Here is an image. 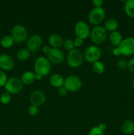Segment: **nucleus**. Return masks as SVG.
<instances>
[{
	"label": "nucleus",
	"mask_w": 134,
	"mask_h": 135,
	"mask_svg": "<svg viewBox=\"0 0 134 135\" xmlns=\"http://www.w3.org/2000/svg\"><path fill=\"white\" fill-rule=\"evenodd\" d=\"M34 68L35 74H39L43 77L49 74L51 69V65L47 58L40 56L37 58L34 62Z\"/></svg>",
	"instance_id": "obj_1"
},
{
	"label": "nucleus",
	"mask_w": 134,
	"mask_h": 135,
	"mask_svg": "<svg viewBox=\"0 0 134 135\" xmlns=\"http://www.w3.org/2000/svg\"><path fill=\"white\" fill-rule=\"evenodd\" d=\"M84 54L78 49H74L68 51L67 55V63L72 68H78L82 65L84 62Z\"/></svg>",
	"instance_id": "obj_2"
},
{
	"label": "nucleus",
	"mask_w": 134,
	"mask_h": 135,
	"mask_svg": "<svg viewBox=\"0 0 134 135\" xmlns=\"http://www.w3.org/2000/svg\"><path fill=\"white\" fill-rule=\"evenodd\" d=\"M107 31L102 26H96L90 32V38L95 44H101L106 38Z\"/></svg>",
	"instance_id": "obj_3"
},
{
	"label": "nucleus",
	"mask_w": 134,
	"mask_h": 135,
	"mask_svg": "<svg viewBox=\"0 0 134 135\" xmlns=\"http://www.w3.org/2000/svg\"><path fill=\"white\" fill-rule=\"evenodd\" d=\"M4 87L7 92L10 94H17L22 91L23 88V83L20 79L14 76L8 79Z\"/></svg>",
	"instance_id": "obj_4"
},
{
	"label": "nucleus",
	"mask_w": 134,
	"mask_h": 135,
	"mask_svg": "<svg viewBox=\"0 0 134 135\" xmlns=\"http://www.w3.org/2000/svg\"><path fill=\"white\" fill-rule=\"evenodd\" d=\"M64 86L68 92H76L80 90L82 86V81L81 79L76 75H70L64 79Z\"/></svg>",
	"instance_id": "obj_5"
},
{
	"label": "nucleus",
	"mask_w": 134,
	"mask_h": 135,
	"mask_svg": "<svg viewBox=\"0 0 134 135\" xmlns=\"http://www.w3.org/2000/svg\"><path fill=\"white\" fill-rule=\"evenodd\" d=\"M101 56V50L97 46L92 45L89 46L85 50L84 53V57L89 63L93 64L99 61Z\"/></svg>",
	"instance_id": "obj_6"
},
{
	"label": "nucleus",
	"mask_w": 134,
	"mask_h": 135,
	"mask_svg": "<svg viewBox=\"0 0 134 135\" xmlns=\"http://www.w3.org/2000/svg\"><path fill=\"white\" fill-rule=\"evenodd\" d=\"M11 36L14 42L22 44L27 40L28 32L26 28L21 25H17L13 26L11 32Z\"/></svg>",
	"instance_id": "obj_7"
},
{
	"label": "nucleus",
	"mask_w": 134,
	"mask_h": 135,
	"mask_svg": "<svg viewBox=\"0 0 134 135\" xmlns=\"http://www.w3.org/2000/svg\"><path fill=\"white\" fill-rule=\"evenodd\" d=\"M105 15H106V13L103 8L95 7L89 12L88 15V20L91 24L97 26L104 21Z\"/></svg>",
	"instance_id": "obj_8"
},
{
	"label": "nucleus",
	"mask_w": 134,
	"mask_h": 135,
	"mask_svg": "<svg viewBox=\"0 0 134 135\" xmlns=\"http://www.w3.org/2000/svg\"><path fill=\"white\" fill-rule=\"evenodd\" d=\"M118 47L124 56H130L134 54V38L128 37L122 40Z\"/></svg>",
	"instance_id": "obj_9"
},
{
	"label": "nucleus",
	"mask_w": 134,
	"mask_h": 135,
	"mask_svg": "<svg viewBox=\"0 0 134 135\" xmlns=\"http://www.w3.org/2000/svg\"><path fill=\"white\" fill-rule=\"evenodd\" d=\"M90 32L89 25L84 21H80L75 25L74 32L78 38L83 40L86 39L90 35Z\"/></svg>",
	"instance_id": "obj_10"
},
{
	"label": "nucleus",
	"mask_w": 134,
	"mask_h": 135,
	"mask_svg": "<svg viewBox=\"0 0 134 135\" xmlns=\"http://www.w3.org/2000/svg\"><path fill=\"white\" fill-rule=\"evenodd\" d=\"M43 40L39 34H34L31 36L26 41V47L31 53H35L42 47Z\"/></svg>",
	"instance_id": "obj_11"
},
{
	"label": "nucleus",
	"mask_w": 134,
	"mask_h": 135,
	"mask_svg": "<svg viewBox=\"0 0 134 135\" xmlns=\"http://www.w3.org/2000/svg\"><path fill=\"white\" fill-rule=\"evenodd\" d=\"M47 57L50 63L55 65L60 64L64 60V54L59 48H51V51Z\"/></svg>",
	"instance_id": "obj_12"
},
{
	"label": "nucleus",
	"mask_w": 134,
	"mask_h": 135,
	"mask_svg": "<svg viewBox=\"0 0 134 135\" xmlns=\"http://www.w3.org/2000/svg\"><path fill=\"white\" fill-rule=\"evenodd\" d=\"M45 102V96L44 93L40 90H34L30 96V102L32 105L39 107Z\"/></svg>",
	"instance_id": "obj_13"
},
{
	"label": "nucleus",
	"mask_w": 134,
	"mask_h": 135,
	"mask_svg": "<svg viewBox=\"0 0 134 135\" xmlns=\"http://www.w3.org/2000/svg\"><path fill=\"white\" fill-rule=\"evenodd\" d=\"M14 60L11 56L7 54L0 55V68L5 71H11L14 68Z\"/></svg>",
	"instance_id": "obj_14"
},
{
	"label": "nucleus",
	"mask_w": 134,
	"mask_h": 135,
	"mask_svg": "<svg viewBox=\"0 0 134 135\" xmlns=\"http://www.w3.org/2000/svg\"><path fill=\"white\" fill-rule=\"evenodd\" d=\"M48 42L52 48H59L64 44V40L61 36L57 34H53L49 36Z\"/></svg>",
	"instance_id": "obj_15"
},
{
	"label": "nucleus",
	"mask_w": 134,
	"mask_h": 135,
	"mask_svg": "<svg viewBox=\"0 0 134 135\" xmlns=\"http://www.w3.org/2000/svg\"><path fill=\"white\" fill-rule=\"evenodd\" d=\"M64 79L60 74L55 73L51 75L49 79V83L54 88H59L64 86Z\"/></svg>",
	"instance_id": "obj_16"
},
{
	"label": "nucleus",
	"mask_w": 134,
	"mask_h": 135,
	"mask_svg": "<svg viewBox=\"0 0 134 135\" xmlns=\"http://www.w3.org/2000/svg\"><path fill=\"white\" fill-rule=\"evenodd\" d=\"M121 130L126 135L132 134L134 133V121L131 119L124 121L121 126Z\"/></svg>",
	"instance_id": "obj_17"
},
{
	"label": "nucleus",
	"mask_w": 134,
	"mask_h": 135,
	"mask_svg": "<svg viewBox=\"0 0 134 135\" xmlns=\"http://www.w3.org/2000/svg\"><path fill=\"white\" fill-rule=\"evenodd\" d=\"M21 80H22L23 84L29 85L34 83L35 80V73L31 71H28L24 73L21 76Z\"/></svg>",
	"instance_id": "obj_18"
},
{
	"label": "nucleus",
	"mask_w": 134,
	"mask_h": 135,
	"mask_svg": "<svg viewBox=\"0 0 134 135\" xmlns=\"http://www.w3.org/2000/svg\"><path fill=\"white\" fill-rule=\"evenodd\" d=\"M109 40H110L111 44L118 47L121 42H122L123 39H122V36L121 33L116 30V31L110 32V35H109Z\"/></svg>",
	"instance_id": "obj_19"
},
{
	"label": "nucleus",
	"mask_w": 134,
	"mask_h": 135,
	"mask_svg": "<svg viewBox=\"0 0 134 135\" xmlns=\"http://www.w3.org/2000/svg\"><path fill=\"white\" fill-rule=\"evenodd\" d=\"M104 27L106 29V31L112 32L116 31L117 30L118 27V22L115 18H109L105 22Z\"/></svg>",
	"instance_id": "obj_20"
},
{
	"label": "nucleus",
	"mask_w": 134,
	"mask_h": 135,
	"mask_svg": "<svg viewBox=\"0 0 134 135\" xmlns=\"http://www.w3.org/2000/svg\"><path fill=\"white\" fill-rule=\"evenodd\" d=\"M124 11L126 15L134 18V0H127L124 4Z\"/></svg>",
	"instance_id": "obj_21"
},
{
	"label": "nucleus",
	"mask_w": 134,
	"mask_h": 135,
	"mask_svg": "<svg viewBox=\"0 0 134 135\" xmlns=\"http://www.w3.org/2000/svg\"><path fill=\"white\" fill-rule=\"evenodd\" d=\"M30 55H31V52L27 48H21L18 50L17 52V59L21 61L28 59Z\"/></svg>",
	"instance_id": "obj_22"
},
{
	"label": "nucleus",
	"mask_w": 134,
	"mask_h": 135,
	"mask_svg": "<svg viewBox=\"0 0 134 135\" xmlns=\"http://www.w3.org/2000/svg\"><path fill=\"white\" fill-rule=\"evenodd\" d=\"M14 43V41L11 36H5L1 40V46L4 48H9L12 47Z\"/></svg>",
	"instance_id": "obj_23"
},
{
	"label": "nucleus",
	"mask_w": 134,
	"mask_h": 135,
	"mask_svg": "<svg viewBox=\"0 0 134 135\" xmlns=\"http://www.w3.org/2000/svg\"><path fill=\"white\" fill-rule=\"evenodd\" d=\"M92 69L96 74H102L105 71V65L99 60L92 64Z\"/></svg>",
	"instance_id": "obj_24"
},
{
	"label": "nucleus",
	"mask_w": 134,
	"mask_h": 135,
	"mask_svg": "<svg viewBox=\"0 0 134 135\" xmlns=\"http://www.w3.org/2000/svg\"><path fill=\"white\" fill-rule=\"evenodd\" d=\"M63 46H64V49L67 51H70L71 50L75 49L74 44V40L71 39H67L65 41H64V44H63Z\"/></svg>",
	"instance_id": "obj_25"
},
{
	"label": "nucleus",
	"mask_w": 134,
	"mask_h": 135,
	"mask_svg": "<svg viewBox=\"0 0 134 135\" xmlns=\"http://www.w3.org/2000/svg\"><path fill=\"white\" fill-rule=\"evenodd\" d=\"M11 96L7 92L3 93L0 96V102L3 104H8L11 102Z\"/></svg>",
	"instance_id": "obj_26"
},
{
	"label": "nucleus",
	"mask_w": 134,
	"mask_h": 135,
	"mask_svg": "<svg viewBox=\"0 0 134 135\" xmlns=\"http://www.w3.org/2000/svg\"><path fill=\"white\" fill-rule=\"evenodd\" d=\"M116 66L119 69L121 70H124L127 68V61L126 59H120L117 61Z\"/></svg>",
	"instance_id": "obj_27"
},
{
	"label": "nucleus",
	"mask_w": 134,
	"mask_h": 135,
	"mask_svg": "<svg viewBox=\"0 0 134 135\" xmlns=\"http://www.w3.org/2000/svg\"><path fill=\"white\" fill-rule=\"evenodd\" d=\"M7 80V76L5 72L0 70V87L5 86Z\"/></svg>",
	"instance_id": "obj_28"
},
{
	"label": "nucleus",
	"mask_w": 134,
	"mask_h": 135,
	"mask_svg": "<svg viewBox=\"0 0 134 135\" xmlns=\"http://www.w3.org/2000/svg\"><path fill=\"white\" fill-rule=\"evenodd\" d=\"M28 113L32 116H35L39 112V108L38 107L34 106V105H30L28 109Z\"/></svg>",
	"instance_id": "obj_29"
},
{
	"label": "nucleus",
	"mask_w": 134,
	"mask_h": 135,
	"mask_svg": "<svg viewBox=\"0 0 134 135\" xmlns=\"http://www.w3.org/2000/svg\"><path fill=\"white\" fill-rule=\"evenodd\" d=\"M89 135H104V133L97 127H94L90 130Z\"/></svg>",
	"instance_id": "obj_30"
},
{
	"label": "nucleus",
	"mask_w": 134,
	"mask_h": 135,
	"mask_svg": "<svg viewBox=\"0 0 134 135\" xmlns=\"http://www.w3.org/2000/svg\"><path fill=\"white\" fill-rule=\"evenodd\" d=\"M127 69L130 72L134 74V57L127 61Z\"/></svg>",
	"instance_id": "obj_31"
},
{
	"label": "nucleus",
	"mask_w": 134,
	"mask_h": 135,
	"mask_svg": "<svg viewBox=\"0 0 134 135\" xmlns=\"http://www.w3.org/2000/svg\"><path fill=\"white\" fill-rule=\"evenodd\" d=\"M83 43H84V40L80 38H78V37H76L74 40V46L76 47H80L83 44Z\"/></svg>",
	"instance_id": "obj_32"
},
{
	"label": "nucleus",
	"mask_w": 134,
	"mask_h": 135,
	"mask_svg": "<svg viewBox=\"0 0 134 135\" xmlns=\"http://www.w3.org/2000/svg\"><path fill=\"white\" fill-rule=\"evenodd\" d=\"M103 3L104 1H102V0H93L92 1V4L95 8L102 7Z\"/></svg>",
	"instance_id": "obj_33"
},
{
	"label": "nucleus",
	"mask_w": 134,
	"mask_h": 135,
	"mask_svg": "<svg viewBox=\"0 0 134 135\" xmlns=\"http://www.w3.org/2000/svg\"><path fill=\"white\" fill-rule=\"evenodd\" d=\"M57 91H58V94H59L60 96H65V95H66L67 92H68V90H67V89L64 86H63L58 88Z\"/></svg>",
	"instance_id": "obj_34"
},
{
	"label": "nucleus",
	"mask_w": 134,
	"mask_h": 135,
	"mask_svg": "<svg viewBox=\"0 0 134 135\" xmlns=\"http://www.w3.org/2000/svg\"><path fill=\"white\" fill-rule=\"evenodd\" d=\"M51 48H52V47H51L49 46H44L43 47H42V51H43V52L44 53L45 55H47L49 54L50 51H51Z\"/></svg>",
	"instance_id": "obj_35"
},
{
	"label": "nucleus",
	"mask_w": 134,
	"mask_h": 135,
	"mask_svg": "<svg viewBox=\"0 0 134 135\" xmlns=\"http://www.w3.org/2000/svg\"><path fill=\"white\" fill-rule=\"evenodd\" d=\"M112 53L116 57H118L120 56V55H122V52H121L120 50V48L118 47H116V48H114V50H113Z\"/></svg>",
	"instance_id": "obj_36"
},
{
	"label": "nucleus",
	"mask_w": 134,
	"mask_h": 135,
	"mask_svg": "<svg viewBox=\"0 0 134 135\" xmlns=\"http://www.w3.org/2000/svg\"><path fill=\"white\" fill-rule=\"evenodd\" d=\"M97 127H98L99 129L101 131L104 132L105 131V129H106V124L103 123H100L99 125L97 126Z\"/></svg>",
	"instance_id": "obj_37"
},
{
	"label": "nucleus",
	"mask_w": 134,
	"mask_h": 135,
	"mask_svg": "<svg viewBox=\"0 0 134 135\" xmlns=\"http://www.w3.org/2000/svg\"><path fill=\"white\" fill-rule=\"evenodd\" d=\"M42 78H43V76H42V75H39V74H35V80H41L42 79Z\"/></svg>",
	"instance_id": "obj_38"
},
{
	"label": "nucleus",
	"mask_w": 134,
	"mask_h": 135,
	"mask_svg": "<svg viewBox=\"0 0 134 135\" xmlns=\"http://www.w3.org/2000/svg\"><path fill=\"white\" fill-rule=\"evenodd\" d=\"M132 87H133V90H134V78H133V82H132Z\"/></svg>",
	"instance_id": "obj_39"
}]
</instances>
